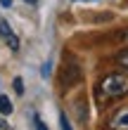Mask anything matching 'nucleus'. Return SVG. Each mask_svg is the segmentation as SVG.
<instances>
[{
    "mask_svg": "<svg viewBox=\"0 0 128 130\" xmlns=\"http://www.w3.org/2000/svg\"><path fill=\"white\" fill-rule=\"evenodd\" d=\"M0 38H3V40L10 45V50H19V38L12 33V28H10V24H7V21L0 17Z\"/></svg>",
    "mask_w": 128,
    "mask_h": 130,
    "instance_id": "nucleus-2",
    "label": "nucleus"
},
{
    "mask_svg": "<svg viewBox=\"0 0 128 130\" xmlns=\"http://www.w3.org/2000/svg\"><path fill=\"white\" fill-rule=\"evenodd\" d=\"M100 95L116 99V97H126L128 95V76L123 73H109L100 80Z\"/></svg>",
    "mask_w": 128,
    "mask_h": 130,
    "instance_id": "nucleus-1",
    "label": "nucleus"
},
{
    "mask_svg": "<svg viewBox=\"0 0 128 130\" xmlns=\"http://www.w3.org/2000/svg\"><path fill=\"white\" fill-rule=\"evenodd\" d=\"M116 62H119V64H121L123 69H128V50H126V52H121V55H119V57H116Z\"/></svg>",
    "mask_w": 128,
    "mask_h": 130,
    "instance_id": "nucleus-5",
    "label": "nucleus"
},
{
    "mask_svg": "<svg viewBox=\"0 0 128 130\" xmlns=\"http://www.w3.org/2000/svg\"><path fill=\"white\" fill-rule=\"evenodd\" d=\"M0 113H5V116H7V113H12V102L5 95H0Z\"/></svg>",
    "mask_w": 128,
    "mask_h": 130,
    "instance_id": "nucleus-4",
    "label": "nucleus"
},
{
    "mask_svg": "<svg viewBox=\"0 0 128 130\" xmlns=\"http://www.w3.org/2000/svg\"><path fill=\"white\" fill-rule=\"evenodd\" d=\"M0 5H5V7H10V5H12V0H0Z\"/></svg>",
    "mask_w": 128,
    "mask_h": 130,
    "instance_id": "nucleus-9",
    "label": "nucleus"
},
{
    "mask_svg": "<svg viewBox=\"0 0 128 130\" xmlns=\"http://www.w3.org/2000/svg\"><path fill=\"white\" fill-rule=\"evenodd\" d=\"M59 125H62V130H71V125H69V118H66L64 113H59Z\"/></svg>",
    "mask_w": 128,
    "mask_h": 130,
    "instance_id": "nucleus-6",
    "label": "nucleus"
},
{
    "mask_svg": "<svg viewBox=\"0 0 128 130\" xmlns=\"http://www.w3.org/2000/svg\"><path fill=\"white\" fill-rule=\"evenodd\" d=\"M123 38H126V43H128V31H126V33H123Z\"/></svg>",
    "mask_w": 128,
    "mask_h": 130,
    "instance_id": "nucleus-10",
    "label": "nucleus"
},
{
    "mask_svg": "<svg viewBox=\"0 0 128 130\" xmlns=\"http://www.w3.org/2000/svg\"><path fill=\"white\" fill-rule=\"evenodd\" d=\"M36 128H38V130H48V125H45V123H43V121H40L38 116H36Z\"/></svg>",
    "mask_w": 128,
    "mask_h": 130,
    "instance_id": "nucleus-8",
    "label": "nucleus"
},
{
    "mask_svg": "<svg viewBox=\"0 0 128 130\" xmlns=\"http://www.w3.org/2000/svg\"><path fill=\"white\" fill-rule=\"evenodd\" d=\"M109 128L111 130H128V106H121L109 121Z\"/></svg>",
    "mask_w": 128,
    "mask_h": 130,
    "instance_id": "nucleus-3",
    "label": "nucleus"
},
{
    "mask_svg": "<svg viewBox=\"0 0 128 130\" xmlns=\"http://www.w3.org/2000/svg\"><path fill=\"white\" fill-rule=\"evenodd\" d=\"M14 90H17V95H24V83H21V78H14Z\"/></svg>",
    "mask_w": 128,
    "mask_h": 130,
    "instance_id": "nucleus-7",
    "label": "nucleus"
},
{
    "mask_svg": "<svg viewBox=\"0 0 128 130\" xmlns=\"http://www.w3.org/2000/svg\"><path fill=\"white\" fill-rule=\"evenodd\" d=\"M90 3H95V0H90Z\"/></svg>",
    "mask_w": 128,
    "mask_h": 130,
    "instance_id": "nucleus-12",
    "label": "nucleus"
},
{
    "mask_svg": "<svg viewBox=\"0 0 128 130\" xmlns=\"http://www.w3.org/2000/svg\"><path fill=\"white\" fill-rule=\"evenodd\" d=\"M24 3H38V0H24Z\"/></svg>",
    "mask_w": 128,
    "mask_h": 130,
    "instance_id": "nucleus-11",
    "label": "nucleus"
}]
</instances>
